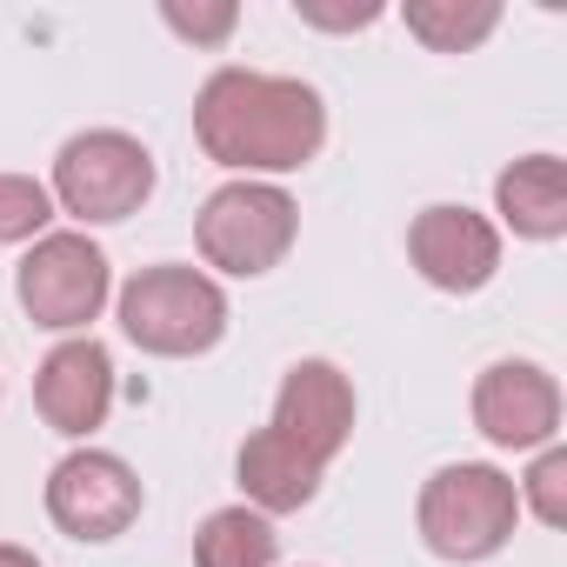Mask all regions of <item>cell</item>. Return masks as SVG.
Listing matches in <instances>:
<instances>
[{"label": "cell", "mask_w": 567, "mask_h": 567, "mask_svg": "<svg viewBox=\"0 0 567 567\" xmlns=\"http://www.w3.org/2000/svg\"><path fill=\"white\" fill-rule=\"evenodd\" d=\"M194 141L207 161L234 167L240 181L295 174L328 141V107L295 74H260V68H220L194 94Z\"/></svg>", "instance_id": "1"}, {"label": "cell", "mask_w": 567, "mask_h": 567, "mask_svg": "<svg viewBox=\"0 0 567 567\" xmlns=\"http://www.w3.org/2000/svg\"><path fill=\"white\" fill-rule=\"evenodd\" d=\"M121 334L141 354L194 361V354L220 348V334H227V295H220V280H207L200 267H181V260L141 267L121 288Z\"/></svg>", "instance_id": "2"}, {"label": "cell", "mask_w": 567, "mask_h": 567, "mask_svg": "<svg viewBox=\"0 0 567 567\" xmlns=\"http://www.w3.org/2000/svg\"><path fill=\"white\" fill-rule=\"evenodd\" d=\"M421 540L441 554V560H494L507 540H514V520H520V494H514V474L487 467V461H447L427 474L421 487Z\"/></svg>", "instance_id": "3"}, {"label": "cell", "mask_w": 567, "mask_h": 567, "mask_svg": "<svg viewBox=\"0 0 567 567\" xmlns=\"http://www.w3.org/2000/svg\"><path fill=\"white\" fill-rule=\"evenodd\" d=\"M301 234V207L280 181H227L200 200L194 214V240H200V260L234 274V280H254V274H274L288 260Z\"/></svg>", "instance_id": "4"}, {"label": "cell", "mask_w": 567, "mask_h": 567, "mask_svg": "<svg viewBox=\"0 0 567 567\" xmlns=\"http://www.w3.org/2000/svg\"><path fill=\"white\" fill-rule=\"evenodd\" d=\"M154 154L134 141V134H121V127H87V134H74L61 154H54V207L61 214H74L81 227H107V220H127V214H141L147 207V194H154Z\"/></svg>", "instance_id": "5"}, {"label": "cell", "mask_w": 567, "mask_h": 567, "mask_svg": "<svg viewBox=\"0 0 567 567\" xmlns=\"http://www.w3.org/2000/svg\"><path fill=\"white\" fill-rule=\"evenodd\" d=\"M14 295H21V308H28L34 328L81 334L87 321H101V308L114 295V267H107V254L87 234L61 227V234H41L28 247V260L14 274Z\"/></svg>", "instance_id": "6"}, {"label": "cell", "mask_w": 567, "mask_h": 567, "mask_svg": "<svg viewBox=\"0 0 567 567\" xmlns=\"http://www.w3.org/2000/svg\"><path fill=\"white\" fill-rule=\"evenodd\" d=\"M141 474L107 447H74L48 474V520L68 540H121L141 520Z\"/></svg>", "instance_id": "7"}, {"label": "cell", "mask_w": 567, "mask_h": 567, "mask_svg": "<svg viewBox=\"0 0 567 567\" xmlns=\"http://www.w3.org/2000/svg\"><path fill=\"white\" fill-rule=\"evenodd\" d=\"M408 260L441 295H481L501 274V227L474 207H454V200L421 207L408 227Z\"/></svg>", "instance_id": "8"}, {"label": "cell", "mask_w": 567, "mask_h": 567, "mask_svg": "<svg viewBox=\"0 0 567 567\" xmlns=\"http://www.w3.org/2000/svg\"><path fill=\"white\" fill-rule=\"evenodd\" d=\"M474 427L507 454H540L560 434V381L540 361H494L474 381Z\"/></svg>", "instance_id": "9"}, {"label": "cell", "mask_w": 567, "mask_h": 567, "mask_svg": "<svg viewBox=\"0 0 567 567\" xmlns=\"http://www.w3.org/2000/svg\"><path fill=\"white\" fill-rule=\"evenodd\" d=\"M354 381L334 368V361H295L280 374V394H274V421L308 461H334L348 441H354Z\"/></svg>", "instance_id": "10"}, {"label": "cell", "mask_w": 567, "mask_h": 567, "mask_svg": "<svg viewBox=\"0 0 567 567\" xmlns=\"http://www.w3.org/2000/svg\"><path fill=\"white\" fill-rule=\"evenodd\" d=\"M34 408H41V421L54 434L87 441L107 421V408H114V361H107V348L94 334H68L34 374Z\"/></svg>", "instance_id": "11"}, {"label": "cell", "mask_w": 567, "mask_h": 567, "mask_svg": "<svg viewBox=\"0 0 567 567\" xmlns=\"http://www.w3.org/2000/svg\"><path fill=\"white\" fill-rule=\"evenodd\" d=\"M234 474H240V494L254 514H301L315 494H321V461H308L280 427H254L234 454Z\"/></svg>", "instance_id": "12"}, {"label": "cell", "mask_w": 567, "mask_h": 567, "mask_svg": "<svg viewBox=\"0 0 567 567\" xmlns=\"http://www.w3.org/2000/svg\"><path fill=\"white\" fill-rule=\"evenodd\" d=\"M494 214L520 240H560L567 234V167L560 154H520L494 181Z\"/></svg>", "instance_id": "13"}, {"label": "cell", "mask_w": 567, "mask_h": 567, "mask_svg": "<svg viewBox=\"0 0 567 567\" xmlns=\"http://www.w3.org/2000/svg\"><path fill=\"white\" fill-rule=\"evenodd\" d=\"M280 560V534L267 514L240 507H214L194 534V567H274Z\"/></svg>", "instance_id": "14"}, {"label": "cell", "mask_w": 567, "mask_h": 567, "mask_svg": "<svg viewBox=\"0 0 567 567\" xmlns=\"http://www.w3.org/2000/svg\"><path fill=\"white\" fill-rule=\"evenodd\" d=\"M501 28V0H408V34L434 54H467Z\"/></svg>", "instance_id": "15"}, {"label": "cell", "mask_w": 567, "mask_h": 567, "mask_svg": "<svg viewBox=\"0 0 567 567\" xmlns=\"http://www.w3.org/2000/svg\"><path fill=\"white\" fill-rule=\"evenodd\" d=\"M48 220H54V194H48V181H34V174H0V247L41 240Z\"/></svg>", "instance_id": "16"}, {"label": "cell", "mask_w": 567, "mask_h": 567, "mask_svg": "<svg viewBox=\"0 0 567 567\" xmlns=\"http://www.w3.org/2000/svg\"><path fill=\"white\" fill-rule=\"evenodd\" d=\"M520 507H534L540 527H567V447H540L527 481H514Z\"/></svg>", "instance_id": "17"}, {"label": "cell", "mask_w": 567, "mask_h": 567, "mask_svg": "<svg viewBox=\"0 0 567 567\" xmlns=\"http://www.w3.org/2000/svg\"><path fill=\"white\" fill-rule=\"evenodd\" d=\"M161 21H167L181 41H194V48H220V41L240 28V8H234V0H207V8H200V0H194V8H187V0H167Z\"/></svg>", "instance_id": "18"}, {"label": "cell", "mask_w": 567, "mask_h": 567, "mask_svg": "<svg viewBox=\"0 0 567 567\" xmlns=\"http://www.w3.org/2000/svg\"><path fill=\"white\" fill-rule=\"evenodd\" d=\"M295 14L308 21V28H328V34H354V28H374L381 21V0H361V8H334V0H295Z\"/></svg>", "instance_id": "19"}, {"label": "cell", "mask_w": 567, "mask_h": 567, "mask_svg": "<svg viewBox=\"0 0 567 567\" xmlns=\"http://www.w3.org/2000/svg\"><path fill=\"white\" fill-rule=\"evenodd\" d=\"M0 567H41L28 547H14V540H0Z\"/></svg>", "instance_id": "20"}]
</instances>
